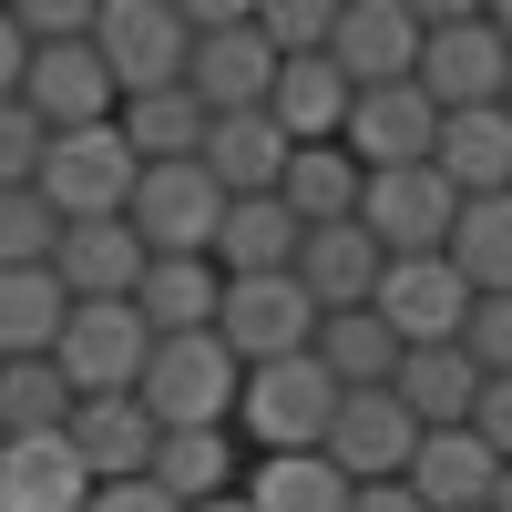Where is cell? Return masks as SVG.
<instances>
[{"mask_svg":"<svg viewBox=\"0 0 512 512\" xmlns=\"http://www.w3.org/2000/svg\"><path fill=\"white\" fill-rule=\"evenodd\" d=\"M420 11V93H431V113H492L512 93V52L492 11H461V0H410Z\"/></svg>","mask_w":512,"mask_h":512,"instance_id":"obj_1","label":"cell"},{"mask_svg":"<svg viewBox=\"0 0 512 512\" xmlns=\"http://www.w3.org/2000/svg\"><path fill=\"white\" fill-rule=\"evenodd\" d=\"M236 390H246V369L226 359L216 328L154 338V359H144V379H134V400H144L154 431H236Z\"/></svg>","mask_w":512,"mask_h":512,"instance_id":"obj_2","label":"cell"},{"mask_svg":"<svg viewBox=\"0 0 512 512\" xmlns=\"http://www.w3.org/2000/svg\"><path fill=\"white\" fill-rule=\"evenodd\" d=\"M185 31H195V52H185V93L205 103V123H216V113H267L277 52L256 41V11H246V0H195Z\"/></svg>","mask_w":512,"mask_h":512,"instance_id":"obj_3","label":"cell"},{"mask_svg":"<svg viewBox=\"0 0 512 512\" xmlns=\"http://www.w3.org/2000/svg\"><path fill=\"white\" fill-rule=\"evenodd\" d=\"M134 144L113 134V123H93V134H52L41 144V175H31V195L52 205L62 226H103V216H123L134 205Z\"/></svg>","mask_w":512,"mask_h":512,"instance_id":"obj_4","label":"cell"},{"mask_svg":"<svg viewBox=\"0 0 512 512\" xmlns=\"http://www.w3.org/2000/svg\"><path fill=\"white\" fill-rule=\"evenodd\" d=\"M328 410H338V379L297 349V359L246 369V390H236V431L256 441V461H277V451H318V441H328Z\"/></svg>","mask_w":512,"mask_h":512,"instance_id":"obj_5","label":"cell"},{"mask_svg":"<svg viewBox=\"0 0 512 512\" xmlns=\"http://www.w3.org/2000/svg\"><path fill=\"white\" fill-rule=\"evenodd\" d=\"M185 52L195 31L175 0H93V62L113 72V93H164V82H185Z\"/></svg>","mask_w":512,"mask_h":512,"instance_id":"obj_6","label":"cell"},{"mask_svg":"<svg viewBox=\"0 0 512 512\" xmlns=\"http://www.w3.org/2000/svg\"><path fill=\"white\" fill-rule=\"evenodd\" d=\"M144 359H154V328L134 318V297L72 308L62 338H52V369H62V390H72V400H113V390H134Z\"/></svg>","mask_w":512,"mask_h":512,"instance_id":"obj_7","label":"cell"},{"mask_svg":"<svg viewBox=\"0 0 512 512\" xmlns=\"http://www.w3.org/2000/svg\"><path fill=\"white\" fill-rule=\"evenodd\" d=\"M144 256H216V226H226V195L205 164H144L134 175V205H123Z\"/></svg>","mask_w":512,"mask_h":512,"instance_id":"obj_8","label":"cell"},{"mask_svg":"<svg viewBox=\"0 0 512 512\" xmlns=\"http://www.w3.org/2000/svg\"><path fill=\"white\" fill-rule=\"evenodd\" d=\"M410 451H420V420H410L390 390H338L318 461H328V472L349 482V492H369V482H400V472H410Z\"/></svg>","mask_w":512,"mask_h":512,"instance_id":"obj_9","label":"cell"},{"mask_svg":"<svg viewBox=\"0 0 512 512\" xmlns=\"http://www.w3.org/2000/svg\"><path fill=\"white\" fill-rule=\"evenodd\" d=\"M369 318L400 338V349H451L461 318H472V287L451 277V256H390L369 287Z\"/></svg>","mask_w":512,"mask_h":512,"instance_id":"obj_10","label":"cell"},{"mask_svg":"<svg viewBox=\"0 0 512 512\" xmlns=\"http://www.w3.org/2000/svg\"><path fill=\"white\" fill-rule=\"evenodd\" d=\"M451 216H461V195L431 175V164H390V175L359 185V226H369L379 256H441Z\"/></svg>","mask_w":512,"mask_h":512,"instance_id":"obj_11","label":"cell"},{"mask_svg":"<svg viewBox=\"0 0 512 512\" xmlns=\"http://www.w3.org/2000/svg\"><path fill=\"white\" fill-rule=\"evenodd\" d=\"M216 338H226L236 369H267V359H297L318 338V308H308L297 277H236L226 308H216Z\"/></svg>","mask_w":512,"mask_h":512,"instance_id":"obj_12","label":"cell"},{"mask_svg":"<svg viewBox=\"0 0 512 512\" xmlns=\"http://www.w3.org/2000/svg\"><path fill=\"white\" fill-rule=\"evenodd\" d=\"M328 62H338V82H349V93L410 82V72H420V11H410V0H338Z\"/></svg>","mask_w":512,"mask_h":512,"instance_id":"obj_13","label":"cell"},{"mask_svg":"<svg viewBox=\"0 0 512 512\" xmlns=\"http://www.w3.org/2000/svg\"><path fill=\"white\" fill-rule=\"evenodd\" d=\"M431 134H441V113L420 82H379V93L349 103V123H338V154L359 164V175H390V164H431Z\"/></svg>","mask_w":512,"mask_h":512,"instance_id":"obj_14","label":"cell"},{"mask_svg":"<svg viewBox=\"0 0 512 512\" xmlns=\"http://www.w3.org/2000/svg\"><path fill=\"white\" fill-rule=\"evenodd\" d=\"M21 113L41 123V134H93V123L123 113V93H113V72L93 62V41H72V52H31V72H21Z\"/></svg>","mask_w":512,"mask_h":512,"instance_id":"obj_15","label":"cell"},{"mask_svg":"<svg viewBox=\"0 0 512 512\" xmlns=\"http://www.w3.org/2000/svg\"><path fill=\"white\" fill-rule=\"evenodd\" d=\"M379 267H390V256L369 246V226L349 216V226H308L297 236V287H308V308L318 318H349V308H369V287H379Z\"/></svg>","mask_w":512,"mask_h":512,"instance_id":"obj_16","label":"cell"},{"mask_svg":"<svg viewBox=\"0 0 512 512\" xmlns=\"http://www.w3.org/2000/svg\"><path fill=\"white\" fill-rule=\"evenodd\" d=\"M62 441H72V461L93 482H144V461H154V420H144V400L134 390H113V400H72V420H62Z\"/></svg>","mask_w":512,"mask_h":512,"instance_id":"obj_17","label":"cell"},{"mask_svg":"<svg viewBox=\"0 0 512 512\" xmlns=\"http://www.w3.org/2000/svg\"><path fill=\"white\" fill-rule=\"evenodd\" d=\"M431 175L461 195V205H482V195H512V113H441V134H431Z\"/></svg>","mask_w":512,"mask_h":512,"instance_id":"obj_18","label":"cell"},{"mask_svg":"<svg viewBox=\"0 0 512 512\" xmlns=\"http://www.w3.org/2000/svg\"><path fill=\"white\" fill-rule=\"evenodd\" d=\"M492 482H502V461H492L472 431H420L410 472H400V492H410L420 512H482Z\"/></svg>","mask_w":512,"mask_h":512,"instance_id":"obj_19","label":"cell"},{"mask_svg":"<svg viewBox=\"0 0 512 512\" xmlns=\"http://www.w3.org/2000/svg\"><path fill=\"white\" fill-rule=\"evenodd\" d=\"M226 308V277H216V256H144V277H134V318L154 338H195V328H216Z\"/></svg>","mask_w":512,"mask_h":512,"instance_id":"obj_20","label":"cell"},{"mask_svg":"<svg viewBox=\"0 0 512 512\" xmlns=\"http://www.w3.org/2000/svg\"><path fill=\"white\" fill-rule=\"evenodd\" d=\"M287 154H297V144L277 134L267 113H216V123H205V144H195V164L216 175V195H226V205H236V195H277Z\"/></svg>","mask_w":512,"mask_h":512,"instance_id":"obj_21","label":"cell"},{"mask_svg":"<svg viewBox=\"0 0 512 512\" xmlns=\"http://www.w3.org/2000/svg\"><path fill=\"white\" fill-rule=\"evenodd\" d=\"M52 277H62V297H72V308H103V297H134L144 246H134V226H123V216H103V226H62Z\"/></svg>","mask_w":512,"mask_h":512,"instance_id":"obj_22","label":"cell"},{"mask_svg":"<svg viewBox=\"0 0 512 512\" xmlns=\"http://www.w3.org/2000/svg\"><path fill=\"white\" fill-rule=\"evenodd\" d=\"M390 400L420 420V431H472L482 369L461 359V338H451V349H400V369H390Z\"/></svg>","mask_w":512,"mask_h":512,"instance_id":"obj_23","label":"cell"},{"mask_svg":"<svg viewBox=\"0 0 512 512\" xmlns=\"http://www.w3.org/2000/svg\"><path fill=\"white\" fill-rule=\"evenodd\" d=\"M82 502H93V472L72 461L62 431L0 441V512H82Z\"/></svg>","mask_w":512,"mask_h":512,"instance_id":"obj_24","label":"cell"},{"mask_svg":"<svg viewBox=\"0 0 512 512\" xmlns=\"http://www.w3.org/2000/svg\"><path fill=\"white\" fill-rule=\"evenodd\" d=\"M144 482L175 502V512H195V502H226L246 472H236V431H164L154 441V461H144Z\"/></svg>","mask_w":512,"mask_h":512,"instance_id":"obj_25","label":"cell"},{"mask_svg":"<svg viewBox=\"0 0 512 512\" xmlns=\"http://www.w3.org/2000/svg\"><path fill=\"white\" fill-rule=\"evenodd\" d=\"M349 82H338V62L318 52V62H277V82H267V123L287 144H338V123H349Z\"/></svg>","mask_w":512,"mask_h":512,"instance_id":"obj_26","label":"cell"},{"mask_svg":"<svg viewBox=\"0 0 512 512\" xmlns=\"http://www.w3.org/2000/svg\"><path fill=\"white\" fill-rule=\"evenodd\" d=\"M297 267V216L277 195H236L226 205V226H216V277H287Z\"/></svg>","mask_w":512,"mask_h":512,"instance_id":"obj_27","label":"cell"},{"mask_svg":"<svg viewBox=\"0 0 512 512\" xmlns=\"http://www.w3.org/2000/svg\"><path fill=\"white\" fill-rule=\"evenodd\" d=\"M359 185H369V175H359L338 144H297L287 175H277V205L297 216V236H308V226H349V216H359Z\"/></svg>","mask_w":512,"mask_h":512,"instance_id":"obj_28","label":"cell"},{"mask_svg":"<svg viewBox=\"0 0 512 512\" xmlns=\"http://www.w3.org/2000/svg\"><path fill=\"white\" fill-rule=\"evenodd\" d=\"M113 134L134 144V164H195V144H205V103L185 93V82H164V93H134L113 113Z\"/></svg>","mask_w":512,"mask_h":512,"instance_id":"obj_29","label":"cell"},{"mask_svg":"<svg viewBox=\"0 0 512 512\" xmlns=\"http://www.w3.org/2000/svg\"><path fill=\"white\" fill-rule=\"evenodd\" d=\"M441 256H451V277L472 287V297H512V195H482V205H461Z\"/></svg>","mask_w":512,"mask_h":512,"instance_id":"obj_30","label":"cell"},{"mask_svg":"<svg viewBox=\"0 0 512 512\" xmlns=\"http://www.w3.org/2000/svg\"><path fill=\"white\" fill-rule=\"evenodd\" d=\"M308 359H318V369L338 379V390H390V369H400V338L379 328L369 308H349V318H318Z\"/></svg>","mask_w":512,"mask_h":512,"instance_id":"obj_31","label":"cell"},{"mask_svg":"<svg viewBox=\"0 0 512 512\" xmlns=\"http://www.w3.org/2000/svg\"><path fill=\"white\" fill-rule=\"evenodd\" d=\"M72 318V297L52 267H21V277H0V359H52V338Z\"/></svg>","mask_w":512,"mask_h":512,"instance_id":"obj_32","label":"cell"},{"mask_svg":"<svg viewBox=\"0 0 512 512\" xmlns=\"http://www.w3.org/2000/svg\"><path fill=\"white\" fill-rule=\"evenodd\" d=\"M236 492H246V512H349V482H338L318 451H277V461H256Z\"/></svg>","mask_w":512,"mask_h":512,"instance_id":"obj_33","label":"cell"},{"mask_svg":"<svg viewBox=\"0 0 512 512\" xmlns=\"http://www.w3.org/2000/svg\"><path fill=\"white\" fill-rule=\"evenodd\" d=\"M72 420V390L52 359H0V441H41Z\"/></svg>","mask_w":512,"mask_h":512,"instance_id":"obj_34","label":"cell"},{"mask_svg":"<svg viewBox=\"0 0 512 512\" xmlns=\"http://www.w3.org/2000/svg\"><path fill=\"white\" fill-rule=\"evenodd\" d=\"M52 246H62V216H52V205H41L31 185H21V195H0V277L52 267Z\"/></svg>","mask_w":512,"mask_h":512,"instance_id":"obj_35","label":"cell"},{"mask_svg":"<svg viewBox=\"0 0 512 512\" xmlns=\"http://www.w3.org/2000/svg\"><path fill=\"white\" fill-rule=\"evenodd\" d=\"M328 31H338V0H267V11H256V41H267L277 62H318Z\"/></svg>","mask_w":512,"mask_h":512,"instance_id":"obj_36","label":"cell"},{"mask_svg":"<svg viewBox=\"0 0 512 512\" xmlns=\"http://www.w3.org/2000/svg\"><path fill=\"white\" fill-rule=\"evenodd\" d=\"M461 359L482 379H512V297H472V318H461Z\"/></svg>","mask_w":512,"mask_h":512,"instance_id":"obj_37","label":"cell"},{"mask_svg":"<svg viewBox=\"0 0 512 512\" xmlns=\"http://www.w3.org/2000/svg\"><path fill=\"white\" fill-rule=\"evenodd\" d=\"M31 52H72V41H93V0H31V11H11Z\"/></svg>","mask_w":512,"mask_h":512,"instance_id":"obj_38","label":"cell"},{"mask_svg":"<svg viewBox=\"0 0 512 512\" xmlns=\"http://www.w3.org/2000/svg\"><path fill=\"white\" fill-rule=\"evenodd\" d=\"M41 144H52V134H41L21 103H0V195H21V185L41 175Z\"/></svg>","mask_w":512,"mask_h":512,"instance_id":"obj_39","label":"cell"},{"mask_svg":"<svg viewBox=\"0 0 512 512\" xmlns=\"http://www.w3.org/2000/svg\"><path fill=\"white\" fill-rule=\"evenodd\" d=\"M472 441L512 472V379H482V400H472Z\"/></svg>","mask_w":512,"mask_h":512,"instance_id":"obj_40","label":"cell"},{"mask_svg":"<svg viewBox=\"0 0 512 512\" xmlns=\"http://www.w3.org/2000/svg\"><path fill=\"white\" fill-rule=\"evenodd\" d=\"M82 512H175V502H164L154 482H93V502H82Z\"/></svg>","mask_w":512,"mask_h":512,"instance_id":"obj_41","label":"cell"},{"mask_svg":"<svg viewBox=\"0 0 512 512\" xmlns=\"http://www.w3.org/2000/svg\"><path fill=\"white\" fill-rule=\"evenodd\" d=\"M21 72H31V41H21L11 11H0V103H21Z\"/></svg>","mask_w":512,"mask_h":512,"instance_id":"obj_42","label":"cell"},{"mask_svg":"<svg viewBox=\"0 0 512 512\" xmlns=\"http://www.w3.org/2000/svg\"><path fill=\"white\" fill-rule=\"evenodd\" d=\"M349 512H420L400 482H369V492H349Z\"/></svg>","mask_w":512,"mask_h":512,"instance_id":"obj_43","label":"cell"},{"mask_svg":"<svg viewBox=\"0 0 512 512\" xmlns=\"http://www.w3.org/2000/svg\"><path fill=\"white\" fill-rule=\"evenodd\" d=\"M482 512H512V472H502V482H492V502H482Z\"/></svg>","mask_w":512,"mask_h":512,"instance_id":"obj_44","label":"cell"},{"mask_svg":"<svg viewBox=\"0 0 512 512\" xmlns=\"http://www.w3.org/2000/svg\"><path fill=\"white\" fill-rule=\"evenodd\" d=\"M492 31H502V52H512V0H502V11H492Z\"/></svg>","mask_w":512,"mask_h":512,"instance_id":"obj_45","label":"cell"},{"mask_svg":"<svg viewBox=\"0 0 512 512\" xmlns=\"http://www.w3.org/2000/svg\"><path fill=\"white\" fill-rule=\"evenodd\" d=\"M195 512H246V492H226V502H195Z\"/></svg>","mask_w":512,"mask_h":512,"instance_id":"obj_46","label":"cell"},{"mask_svg":"<svg viewBox=\"0 0 512 512\" xmlns=\"http://www.w3.org/2000/svg\"><path fill=\"white\" fill-rule=\"evenodd\" d=\"M502 113H512V93H502Z\"/></svg>","mask_w":512,"mask_h":512,"instance_id":"obj_47","label":"cell"}]
</instances>
